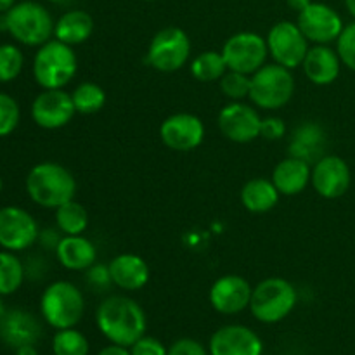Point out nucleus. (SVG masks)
Listing matches in <instances>:
<instances>
[{"label":"nucleus","mask_w":355,"mask_h":355,"mask_svg":"<svg viewBox=\"0 0 355 355\" xmlns=\"http://www.w3.org/2000/svg\"><path fill=\"white\" fill-rule=\"evenodd\" d=\"M78 71V58L71 45L51 38L33 58V78L42 89H64Z\"/></svg>","instance_id":"obj_3"},{"label":"nucleus","mask_w":355,"mask_h":355,"mask_svg":"<svg viewBox=\"0 0 355 355\" xmlns=\"http://www.w3.org/2000/svg\"><path fill=\"white\" fill-rule=\"evenodd\" d=\"M49 2H52V3H61L62 0H49Z\"/></svg>","instance_id":"obj_46"},{"label":"nucleus","mask_w":355,"mask_h":355,"mask_svg":"<svg viewBox=\"0 0 355 355\" xmlns=\"http://www.w3.org/2000/svg\"><path fill=\"white\" fill-rule=\"evenodd\" d=\"M26 193L38 207L55 210L75 200L76 180L61 163L44 162L35 165L26 177Z\"/></svg>","instance_id":"obj_2"},{"label":"nucleus","mask_w":355,"mask_h":355,"mask_svg":"<svg viewBox=\"0 0 355 355\" xmlns=\"http://www.w3.org/2000/svg\"><path fill=\"white\" fill-rule=\"evenodd\" d=\"M52 352L54 355H89L90 343L76 328L58 329L52 338Z\"/></svg>","instance_id":"obj_31"},{"label":"nucleus","mask_w":355,"mask_h":355,"mask_svg":"<svg viewBox=\"0 0 355 355\" xmlns=\"http://www.w3.org/2000/svg\"><path fill=\"white\" fill-rule=\"evenodd\" d=\"M2 186H3V184H2V177H0V193H2Z\"/></svg>","instance_id":"obj_47"},{"label":"nucleus","mask_w":355,"mask_h":355,"mask_svg":"<svg viewBox=\"0 0 355 355\" xmlns=\"http://www.w3.org/2000/svg\"><path fill=\"white\" fill-rule=\"evenodd\" d=\"M191 58V38L182 28L168 26L151 38L146 61L153 69L162 73L179 71Z\"/></svg>","instance_id":"obj_8"},{"label":"nucleus","mask_w":355,"mask_h":355,"mask_svg":"<svg viewBox=\"0 0 355 355\" xmlns=\"http://www.w3.org/2000/svg\"><path fill=\"white\" fill-rule=\"evenodd\" d=\"M336 52H338L342 64L355 73V21L345 24L343 31L336 40Z\"/></svg>","instance_id":"obj_35"},{"label":"nucleus","mask_w":355,"mask_h":355,"mask_svg":"<svg viewBox=\"0 0 355 355\" xmlns=\"http://www.w3.org/2000/svg\"><path fill=\"white\" fill-rule=\"evenodd\" d=\"M16 6V0H0V14L7 12L9 9Z\"/></svg>","instance_id":"obj_43"},{"label":"nucleus","mask_w":355,"mask_h":355,"mask_svg":"<svg viewBox=\"0 0 355 355\" xmlns=\"http://www.w3.org/2000/svg\"><path fill=\"white\" fill-rule=\"evenodd\" d=\"M85 312L82 290L69 281H54L40 297V314L54 329L76 328Z\"/></svg>","instance_id":"obj_4"},{"label":"nucleus","mask_w":355,"mask_h":355,"mask_svg":"<svg viewBox=\"0 0 355 355\" xmlns=\"http://www.w3.org/2000/svg\"><path fill=\"white\" fill-rule=\"evenodd\" d=\"M217 125L220 134L236 144H248L260 137L262 116L259 110L243 101H232L218 113Z\"/></svg>","instance_id":"obj_11"},{"label":"nucleus","mask_w":355,"mask_h":355,"mask_svg":"<svg viewBox=\"0 0 355 355\" xmlns=\"http://www.w3.org/2000/svg\"><path fill=\"white\" fill-rule=\"evenodd\" d=\"M252 284L238 274L220 276L210 288V305L222 315H234L246 311L252 300Z\"/></svg>","instance_id":"obj_17"},{"label":"nucleus","mask_w":355,"mask_h":355,"mask_svg":"<svg viewBox=\"0 0 355 355\" xmlns=\"http://www.w3.org/2000/svg\"><path fill=\"white\" fill-rule=\"evenodd\" d=\"M6 312H7V309H6V305H3L2 298H0V319L3 318V314H6Z\"/></svg>","instance_id":"obj_45"},{"label":"nucleus","mask_w":355,"mask_h":355,"mask_svg":"<svg viewBox=\"0 0 355 355\" xmlns=\"http://www.w3.org/2000/svg\"><path fill=\"white\" fill-rule=\"evenodd\" d=\"M16 355H38L37 347L35 345H23L16 349Z\"/></svg>","instance_id":"obj_42"},{"label":"nucleus","mask_w":355,"mask_h":355,"mask_svg":"<svg viewBox=\"0 0 355 355\" xmlns=\"http://www.w3.org/2000/svg\"><path fill=\"white\" fill-rule=\"evenodd\" d=\"M302 66H304V73L309 82L324 87L331 85L340 76L342 59L336 49H331L329 45H312L309 47Z\"/></svg>","instance_id":"obj_20"},{"label":"nucleus","mask_w":355,"mask_h":355,"mask_svg":"<svg viewBox=\"0 0 355 355\" xmlns=\"http://www.w3.org/2000/svg\"><path fill=\"white\" fill-rule=\"evenodd\" d=\"M312 166L305 159L288 155L272 170V182L281 196H297L311 184Z\"/></svg>","instance_id":"obj_22"},{"label":"nucleus","mask_w":355,"mask_h":355,"mask_svg":"<svg viewBox=\"0 0 355 355\" xmlns=\"http://www.w3.org/2000/svg\"><path fill=\"white\" fill-rule=\"evenodd\" d=\"M76 110L71 94L64 89L42 90L31 104V118L45 130H58L66 127L75 116Z\"/></svg>","instance_id":"obj_15"},{"label":"nucleus","mask_w":355,"mask_h":355,"mask_svg":"<svg viewBox=\"0 0 355 355\" xmlns=\"http://www.w3.org/2000/svg\"><path fill=\"white\" fill-rule=\"evenodd\" d=\"M159 139L172 151H194L205 141V123L193 113H175L162 121Z\"/></svg>","instance_id":"obj_14"},{"label":"nucleus","mask_w":355,"mask_h":355,"mask_svg":"<svg viewBox=\"0 0 355 355\" xmlns=\"http://www.w3.org/2000/svg\"><path fill=\"white\" fill-rule=\"evenodd\" d=\"M166 355H210V352L198 340L180 338L168 347Z\"/></svg>","instance_id":"obj_38"},{"label":"nucleus","mask_w":355,"mask_h":355,"mask_svg":"<svg viewBox=\"0 0 355 355\" xmlns=\"http://www.w3.org/2000/svg\"><path fill=\"white\" fill-rule=\"evenodd\" d=\"M295 94V76L291 69L272 62L263 64L252 75L250 101L263 111H276L286 106Z\"/></svg>","instance_id":"obj_7"},{"label":"nucleus","mask_w":355,"mask_h":355,"mask_svg":"<svg viewBox=\"0 0 355 355\" xmlns=\"http://www.w3.org/2000/svg\"><path fill=\"white\" fill-rule=\"evenodd\" d=\"M146 2H155V0H146Z\"/></svg>","instance_id":"obj_48"},{"label":"nucleus","mask_w":355,"mask_h":355,"mask_svg":"<svg viewBox=\"0 0 355 355\" xmlns=\"http://www.w3.org/2000/svg\"><path fill=\"white\" fill-rule=\"evenodd\" d=\"M222 55L225 59L227 69L231 71L253 75L257 69L267 64L269 49L262 35L255 31H239L231 35L222 47Z\"/></svg>","instance_id":"obj_9"},{"label":"nucleus","mask_w":355,"mask_h":355,"mask_svg":"<svg viewBox=\"0 0 355 355\" xmlns=\"http://www.w3.org/2000/svg\"><path fill=\"white\" fill-rule=\"evenodd\" d=\"M42 336V326L38 319L23 309H12L0 319V340L10 349L23 345H37Z\"/></svg>","instance_id":"obj_19"},{"label":"nucleus","mask_w":355,"mask_h":355,"mask_svg":"<svg viewBox=\"0 0 355 355\" xmlns=\"http://www.w3.org/2000/svg\"><path fill=\"white\" fill-rule=\"evenodd\" d=\"M21 120L19 104L9 94L0 92V137H7L17 128Z\"/></svg>","instance_id":"obj_34"},{"label":"nucleus","mask_w":355,"mask_h":355,"mask_svg":"<svg viewBox=\"0 0 355 355\" xmlns=\"http://www.w3.org/2000/svg\"><path fill=\"white\" fill-rule=\"evenodd\" d=\"M297 24L311 44L329 45L338 40L343 31L342 16L324 2H312L298 12Z\"/></svg>","instance_id":"obj_12"},{"label":"nucleus","mask_w":355,"mask_h":355,"mask_svg":"<svg viewBox=\"0 0 355 355\" xmlns=\"http://www.w3.org/2000/svg\"><path fill=\"white\" fill-rule=\"evenodd\" d=\"M288 7L293 10H297V12H300V10H304L305 7H309L312 3V0H286Z\"/></svg>","instance_id":"obj_41"},{"label":"nucleus","mask_w":355,"mask_h":355,"mask_svg":"<svg viewBox=\"0 0 355 355\" xmlns=\"http://www.w3.org/2000/svg\"><path fill=\"white\" fill-rule=\"evenodd\" d=\"M87 281H89L90 286L104 290L106 286L113 284V281H111L110 267L103 266V263H94L92 267L87 269Z\"/></svg>","instance_id":"obj_39"},{"label":"nucleus","mask_w":355,"mask_h":355,"mask_svg":"<svg viewBox=\"0 0 355 355\" xmlns=\"http://www.w3.org/2000/svg\"><path fill=\"white\" fill-rule=\"evenodd\" d=\"M220 90L225 97L231 101H243L250 96V85H252V75H245L239 71L227 69L220 80Z\"/></svg>","instance_id":"obj_33"},{"label":"nucleus","mask_w":355,"mask_h":355,"mask_svg":"<svg viewBox=\"0 0 355 355\" xmlns=\"http://www.w3.org/2000/svg\"><path fill=\"white\" fill-rule=\"evenodd\" d=\"M97 355H132L130 349L128 347H121V345H114V343H110L107 347L101 349Z\"/></svg>","instance_id":"obj_40"},{"label":"nucleus","mask_w":355,"mask_h":355,"mask_svg":"<svg viewBox=\"0 0 355 355\" xmlns=\"http://www.w3.org/2000/svg\"><path fill=\"white\" fill-rule=\"evenodd\" d=\"M241 203L252 214H267L279 203V191L274 186L272 179H257L248 180L241 189Z\"/></svg>","instance_id":"obj_26"},{"label":"nucleus","mask_w":355,"mask_h":355,"mask_svg":"<svg viewBox=\"0 0 355 355\" xmlns=\"http://www.w3.org/2000/svg\"><path fill=\"white\" fill-rule=\"evenodd\" d=\"M189 69L191 75H193L198 82L210 83L218 82V80L227 73V64H225V59L224 55H222V52L205 51L191 61Z\"/></svg>","instance_id":"obj_27"},{"label":"nucleus","mask_w":355,"mask_h":355,"mask_svg":"<svg viewBox=\"0 0 355 355\" xmlns=\"http://www.w3.org/2000/svg\"><path fill=\"white\" fill-rule=\"evenodd\" d=\"M24 66V55L19 47L12 44L0 45V83L12 82L19 76Z\"/></svg>","instance_id":"obj_32"},{"label":"nucleus","mask_w":355,"mask_h":355,"mask_svg":"<svg viewBox=\"0 0 355 355\" xmlns=\"http://www.w3.org/2000/svg\"><path fill=\"white\" fill-rule=\"evenodd\" d=\"M71 99L73 104H75L76 113L94 114L99 113L104 107V104H106V92L97 83L82 82L71 92Z\"/></svg>","instance_id":"obj_30"},{"label":"nucleus","mask_w":355,"mask_h":355,"mask_svg":"<svg viewBox=\"0 0 355 355\" xmlns=\"http://www.w3.org/2000/svg\"><path fill=\"white\" fill-rule=\"evenodd\" d=\"M298 293L290 281L283 277H267L252 291L250 312L263 324H276L286 319L297 307Z\"/></svg>","instance_id":"obj_5"},{"label":"nucleus","mask_w":355,"mask_h":355,"mask_svg":"<svg viewBox=\"0 0 355 355\" xmlns=\"http://www.w3.org/2000/svg\"><path fill=\"white\" fill-rule=\"evenodd\" d=\"M7 33L28 47H40L54 37V19L47 7L33 0L16 3L6 12Z\"/></svg>","instance_id":"obj_6"},{"label":"nucleus","mask_w":355,"mask_h":355,"mask_svg":"<svg viewBox=\"0 0 355 355\" xmlns=\"http://www.w3.org/2000/svg\"><path fill=\"white\" fill-rule=\"evenodd\" d=\"M345 7H347V10H349L350 16L355 19V0H345Z\"/></svg>","instance_id":"obj_44"},{"label":"nucleus","mask_w":355,"mask_h":355,"mask_svg":"<svg viewBox=\"0 0 355 355\" xmlns=\"http://www.w3.org/2000/svg\"><path fill=\"white\" fill-rule=\"evenodd\" d=\"M132 355H166L168 349L155 336H142L130 347Z\"/></svg>","instance_id":"obj_36"},{"label":"nucleus","mask_w":355,"mask_h":355,"mask_svg":"<svg viewBox=\"0 0 355 355\" xmlns=\"http://www.w3.org/2000/svg\"><path fill=\"white\" fill-rule=\"evenodd\" d=\"M311 184L324 200L342 198L352 184L349 163L336 155H324L312 165Z\"/></svg>","instance_id":"obj_16"},{"label":"nucleus","mask_w":355,"mask_h":355,"mask_svg":"<svg viewBox=\"0 0 355 355\" xmlns=\"http://www.w3.org/2000/svg\"><path fill=\"white\" fill-rule=\"evenodd\" d=\"M286 123L279 116L262 118V127H260V137L267 141H281L286 135Z\"/></svg>","instance_id":"obj_37"},{"label":"nucleus","mask_w":355,"mask_h":355,"mask_svg":"<svg viewBox=\"0 0 355 355\" xmlns=\"http://www.w3.org/2000/svg\"><path fill=\"white\" fill-rule=\"evenodd\" d=\"M24 281V266L14 252H0V297L16 293Z\"/></svg>","instance_id":"obj_29"},{"label":"nucleus","mask_w":355,"mask_h":355,"mask_svg":"<svg viewBox=\"0 0 355 355\" xmlns=\"http://www.w3.org/2000/svg\"><path fill=\"white\" fill-rule=\"evenodd\" d=\"M269 55L274 62L288 69L300 68L309 52L311 42L302 33L300 26L291 21H279L269 30L266 37Z\"/></svg>","instance_id":"obj_10"},{"label":"nucleus","mask_w":355,"mask_h":355,"mask_svg":"<svg viewBox=\"0 0 355 355\" xmlns=\"http://www.w3.org/2000/svg\"><path fill=\"white\" fill-rule=\"evenodd\" d=\"M111 281L123 291H139L149 283L151 269L141 255L120 253L110 262Z\"/></svg>","instance_id":"obj_21"},{"label":"nucleus","mask_w":355,"mask_h":355,"mask_svg":"<svg viewBox=\"0 0 355 355\" xmlns=\"http://www.w3.org/2000/svg\"><path fill=\"white\" fill-rule=\"evenodd\" d=\"M55 257L64 269L80 272V270H87L96 263L97 248L83 234H64L55 246Z\"/></svg>","instance_id":"obj_23"},{"label":"nucleus","mask_w":355,"mask_h":355,"mask_svg":"<svg viewBox=\"0 0 355 355\" xmlns=\"http://www.w3.org/2000/svg\"><path fill=\"white\" fill-rule=\"evenodd\" d=\"M208 352L210 355H262L263 342L248 326L227 324L211 335Z\"/></svg>","instance_id":"obj_18"},{"label":"nucleus","mask_w":355,"mask_h":355,"mask_svg":"<svg viewBox=\"0 0 355 355\" xmlns=\"http://www.w3.org/2000/svg\"><path fill=\"white\" fill-rule=\"evenodd\" d=\"M40 238V229L30 211L19 207L0 208V246L7 252H23Z\"/></svg>","instance_id":"obj_13"},{"label":"nucleus","mask_w":355,"mask_h":355,"mask_svg":"<svg viewBox=\"0 0 355 355\" xmlns=\"http://www.w3.org/2000/svg\"><path fill=\"white\" fill-rule=\"evenodd\" d=\"M55 225L66 236L83 234L89 225V214L78 201L71 200L55 208Z\"/></svg>","instance_id":"obj_28"},{"label":"nucleus","mask_w":355,"mask_h":355,"mask_svg":"<svg viewBox=\"0 0 355 355\" xmlns=\"http://www.w3.org/2000/svg\"><path fill=\"white\" fill-rule=\"evenodd\" d=\"M96 324L107 342L130 349L139 338L146 335L148 318L144 309L134 298L111 295L97 307Z\"/></svg>","instance_id":"obj_1"},{"label":"nucleus","mask_w":355,"mask_h":355,"mask_svg":"<svg viewBox=\"0 0 355 355\" xmlns=\"http://www.w3.org/2000/svg\"><path fill=\"white\" fill-rule=\"evenodd\" d=\"M94 28H96L94 17L87 10L71 9L55 21L54 38L75 47L92 37Z\"/></svg>","instance_id":"obj_25"},{"label":"nucleus","mask_w":355,"mask_h":355,"mask_svg":"<svg viewBox=\"0 0 355 355\" xmlns=\"http://www.w3.org/2000/svg\"><path fill=\"white\" fill-rule=\"evenodd\" d=\"M324 148L326 134L321 125L307 121V123H302L300 127L295 128L290 144H288V155L305 159L307 163H315L324 156L322 155Z\"/></svg>","instance_id":"obj_24"}]
</instances>
